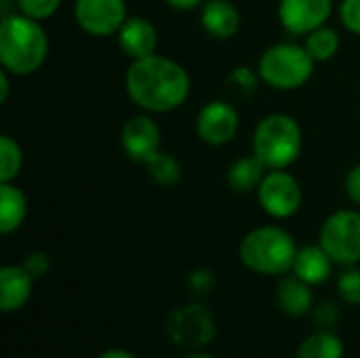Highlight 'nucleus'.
Segmentation results:
<instances>
[{"mask_svg":"<svg viewBox=\"0 0 360 358\" xmlns=\"http://www.w3.org/2000/svg\"><path fill=\"white\" fill-rule=\"evenodd\" d=\"M124 87L131 101L152 114L177 110L186 103L192 89L186 68L156 53L131 61Z\"/></svg>","mask_w":360,"mask_h":358,"instance_id":"1","label":"nucleus"},{"mask_svg":"<svg viewBox=\"0 0 360 358\" xmlns=\"http://www.w3.org/2000/svg\"><path fill=\"white\" fill-rule=\"evenodd\" d=\"M49 38L40 21L8 13L0 21V63L13 76H27L46 61Z\"/></svg>","mask_w":360,"mask_h":358,"instance_id":"2","label":"nucleus"},{"mask_svg":"<svg viewBox=\"0 0 360 358\" xmlns=\"http://www.w3.org/2000/svg\"><path fill=\"white\" fill-rule=\"evenodd\" d=\"M240 262L264 276H285L293 270L297 255L295 238L281 226H259L240 243Z\"/></svg>","mask_w":360,"mask_h":358,"instance_id":"3","label":"nucleus"},{"mask_svg":"<svg viewBox=\"0 0 360 358\" xmlns=\"http://www.w3.org/2000/svg\"><path fill=\"white\" fill-rule=\"evenodd\" d=\"M304 135L289 114H270L259 120L253 135V154L272 171L289 169L302 154Z\"/></svg>","mask_w":360,"mask_h":358,"instance_id":"4","label":"nucleus"},{"mask_svg":"<svg viewBox=\"0 0 360 358\" xmlns=\"http://www.w3.org/2000/svg\"><path fill=\"white\" fill-rule=\"evenodd\" d=\"M316 61L306 46L293 42H281L264 51L259 57V78L278 91H295L304 87L314 74Z\"/></svg>","mask_w":360,"mask_h":358,"instance_id":"5","label":"nucleus"},{"mask_svg":"<svg viewBox=\"0 0 360 358\" xmlns=\"http://www.w3.org/2000/svg\"><path fill=\"white\" fill-rule=\"evenodd\" d=\"M321 247L340 266H354L360 262V213L342 209L329 215L321 228Z\"/></svg>","mask_w":360,"mask_h":358,"instance_id":"6","label":"nucleus"},{"mask_svg":"<svg viewBox=\"0 0 360 358\" xmlns=\"http://www.w3.org/2000/svg\"><path fill=\"white\" fill-rule=\"evenodd\" d=\"M167 335L175 346L192 352L211 344L215 338V319L211 308L205 304H188L173 310L167 319Z\"/></svg>","mask_w":360,"mask_h":358,"instance_id":"7","label":"nucleus"},{"mask_svg":"<svg viewBox=\"0 0 360 358\" xmlns=\"http://www.w3.org/2000/svg\"><path fill=\"white\" fill-rule=\"evenodd\" d=\"M257 200L270 217L287 219L300 211L304 192L300 181L287 169H272L257 190Z\"/></svg>","mask_w":360,"mask_h":358,"instance_id":"8","label":"nucleus"},{"mask_svg":"<svg viewBox=\"0 0 360 358\" xmlns=\"http://www.w3.org/2000/svg\"><path fill=\"white\" fill-rule=\"evenodd\" d=\"M76 23L91 36L118 34L127 21L124 0H76L74 2Z\"/></svg>","mask_w":360,"mask_h":358,"instance_id":"9","label":"nucleus"},{"mask_svg":"<svg viewBox=\"0 0 360 358\" xmlns=\"http://www.w3.org/2000/svg\"><path fill=\"white\" fill-rule=\"evenodd\" d=\"M333 13V0H281L278 19L283 27L295 36H306L321 25Z\"/></svg>","mask_w":360,"mask_h":358,"instance_id":"10","label":"nucleus"},{"mask_svg":"<svg viewBox=\"0 0 360 358\" xmlns=\"http://www.w3.org/2000/svg\"><path fill=\"white\" fill-rule=\"evenodd\" d=\"M238 112L228 101H209L196 118V133L209 146H226L238 131Z\"/></svg>","mask_w":360,"mask_h":358,"instance_id":"11","label":"nucleus"},{"mask_svg":"<svg viewBox=\"0 0 360 358\" xmlns=\"http://www.w3.org/2000/svg\"><path fill=\"white\" fill-rule=\"evenodd\" d=\"M120 143L131 160L146 165L160 152V127L152 116H133L120 131Z\"/></svg>","mask_w":360,"mask_h":358,"instance_id":"12","label":"nucleus"},{"mask_svg":"<svg viewBox=\"0 0 360 358\" xmlns=\"http://www.w3.org/2000/svg\"><path fill=\"white\" fill-rule=\"evenodd\" d=\"M116 36L120 49L133 61L156 53V44H158L156 27L146 17H127V21L122 23Z\"/></svg>","mask_w":360,"mask_h":358,"instance_id":"13","label":"nucleus"},{"mask_svg":"<svg viewBox=\"0 0 360 358\" xmlns=\"http://www.w3.org/2000/svg\"><path fill=\"white\" fill-rule=\"evenodd\" d=\"M200 25L213 38L228 40L240 27V13L230 0H205L200 6Z\"/></svg>","mask_w":360,"mask_h":358,"instance_id":"14","label":"nucleus"},{"mask_svg":"<svg viewBox=\"0 0 360 358\" xmlns=\"http://www.w3.org/2000/svg\"><path fill=\"white\" fill-rule=\"evenodd\" d=\"M335 262L329 257V253L319 245H306L304 249H297L295 262H293V274L300 276L310 287L323 285L331 279Z\"/></svg>","mask_w":360,"mask_h":358,"instance_id":"15","label":"nucleus"},{"mask_svg":"<svg viewBox=\"0 0 360 358\" xmlns=\"http://www.w3.org/2000/svg\"><path fill=\"white\" fill-rule=\"evenodd\" d=\"M34 279L23 266H4L0 270V308L2 312L21 310L32 295Z\"/></svg>","mask_w":360,"mask_h":358,"instance_id":"16","label":"nucleus"},{"mask_svg":"<svg viewBox=\"0 0 360 358\" xmlns=\"http://www.w3.org/2000/svg\"><path fill=\"white\" fill-rule=\"evenodd\" d=\"M276 302L287 317L302 319L312 310V287L295 274H285L276 287Z\"/></svg>","mask_w":360,"mask_h":358,"instance_id":"17","label":"nucleus"},{"mask_svg":"<svg viewBox=\"0 0 360 358\" xmlns=\"http://www.w3.org/2000/svg\"><path fill=\"white\" fill-rule=\"evenodd\" d=\"M268 167L255 156H243L238 160H234L228 169V186L232 192L236 194H249V192H257L264 177L268 175Z\"/></svg>","mask_w":360,"mask_h":358,"instance_id":"18","label":"nucleus"},{"mask_svg":"<svg viewBox=\"0 0 360 358\" xmlns=\"http://www.w3.org/2000/svg\"><path fill=\"white\" fill-rule=\"evenodd\" d=\"M27 215L25 194L13 184H0V232L13 234L21 228Z\"/></svg>","mask_w":360,"mask_h":358,"instance_id":"19","label":"nucleus"},{"mask_svg":"<svg viewBox=\"0 0 360 358\" xmlns=\"http://www.w3.org/2000/svg\"><path fill=\"white\" fill-rule=\"evenodd\" d=\"M295 358H344V342L333 331L319 329L300 344Z\"/></svg>","mask_w":360,"mask_h":358,"instance_id":"20","label":"nucleus"},{"mask_svg":"<svg viewBox=\"0 0 360 358\" xmlns=\"http://www.w3.org/2000/svg\"><path fill=\"white\" fill-rule=\"evenodd\" d=\"M304 46L308 49V53L312 55V59L319 63L329 61L338 55L340 51V34L329 27V25H321L314 32L306 34V42Z\"/></svg>","mask_w":360,"mask_h":358,"instance_id":"21","label":"nucleus"},{"mask_svg":"<svg viewBox=\"0 0 360 358\" xmlns=\"http://www.w3.org/2000/svg\"><path fill=\"white\" fill-rule=\"evenodd\" d=\"M146 167H148L150 177L158 186H175L181 177V165L177 162L175 156H171L167 152H158L156 156H152L146 162Z\"/></svg>","mask_w":360,"mask_h":358,"instance_id":"22","label":"nucleus"},{"mask_svg":"<svg viewBox=\"0 0 360 358\" xmlns=\"http://www.w3.org/2000/svg\"><path fill=\"white\" fill-rule=\"evenodd\" d=\"M23 165V154L19 143L8 137L2 135L0 137V184H13V179L19 175Z\"/></svg>","mask_w":360,"mask_h":358,"instance_id":"23","label":"nucleus"},{"mask_svg":"<svg viewBox=\"0 0 360 358\" xmlns=\"http://www.w3.org/2000/svg\"><path fill=\"white\" fill-rule=\"evenodd\" d=\"M338 291L340 298L350 304V306H360V270L346 266V270L338 279Z\"/></svg>","mask_w":360,"mask_h":358,"instance_id":"24","label":"nucleus"},{"mask_svg":"<svg viewBox=\"0 0 360 358\" xmlns=\"http://www.w3.org/2000/svg\"><path fill=\"white\" fill-rule=\"evenodd\" d=\"M61 0H15V6L19 8V13L36 19V21H42V19H49L57 13Z\"/></svg>","mask_w":360,"mask_h":358,"instance_id":"25","label":"nucleus"},{"mask_svg":"<svg viewBox=\"0 0 360 358\" xmlns=\"http://www.w3.org/2000/svg\"><path fill=\"white\" fill-rule=\"evenodd\" d=\"M314 323L323 331H333L335 325L340 323V308L333 302H323L321 306L314 308Z\"/></svg>","mask_w":360,"mask_h":358,"instance_id":"26","label":"nucleus"},{"mask_svg":"<svg viewBox=\"0 0 360 358\" xmlns=\"http://www.w3.org/2000/svg\"><path fill=\"white\" fill-rule=\"evenodd\" d=\"M340 19L348 32L360 36V0H342Z\"/></svg>","mask_w":360,"mask_h":358,"instance_id":"27","label":"nucleus"},{"mask_svg":"<svg viewBox=\"0 0 360 358\" xmlns=\"http://www.w3.org/2000/svg\"><path fill=\"white\" fill-rule=\"evenodd\" d=\"M21 266H23V268L27 270V274L36 281V279H42V276L51 270V260H49L46 253L36 251V253H30V255L23 260Z\"/></svg>","mask_w":360,"mask_h":358,"instance_id":"28","label":"nucleus"},{"mask_svg":"<svg viewBox=\"0 0 360 358\" xmlns=\"http://www.w3.org/2000/svg\"><path fill=\"white\" fill-rule=\"evenodd\" d=\"M190 287H192V291H196V293H207L211 287H213V283H215V279H213V274L209 272V270H196V272H192L190 274Z\"/></svg>","mask_w":360,"mask_h":358,"instance_id":"29","label":"nucleus"},{"mask_svg":"<svg viewBox=\"0 0 360 358\" xmlns=\"http://www.w3.org/2000/svg\"><path fill=\"white\" fill-rule=\"evenodd\" d=\"M346 194L354 205H360V162L354 165L346 175Z\"/></svg>","mask_w":360,"mask_h":358,"instance_id":"30","label":"nucleus"},{"mask_svg":"<svg viewBox=\"0 0 360 358\" xmlns=\"http://www.w3.org/2000/svg\"><path fill=\"white\" fill-rule=\"evenodd\" d=\"M165 2L173 8H179V11H192V8L202 6L205 0H165Z\"/></svg>","mask_w":360,"mask_h":358,"instance_id":"31","label":"nucleus"},{"mask_svg":"<svg viewBox=\"0 0 360 358\" xmlns=\"http://www.w3.org/2000/svg\"><path fill=\"white\" fill-rule=\"evenodd\" d=\"M8 72L6 70H2L0 72V103H6V99H8Z\"/></svg>","mask_w":360,"mask_h":358,"instance_id":"32","label":"nucleus"},{"mask_svg":"<svg viewBox=\"0 0 360 358\" xmlns=\"http://www.w3.org/2000/svg\"><path fill=\"white\" fill-rule=\"evenodd\" d=\"M97 358H137L135 354H131L129 350H122V348H110L105 352H101Z\"/></svg>","mask_w":360,"mask_h":358,"instance_id":"33","label":"nucleus"},{"mask_svg":"<svg viewBox=\"0 0 360 358\" xmlns=\"http://www.w3.org/2000/svg\"><path fill=\"white\" fill-rule=\"evenodd\" d=\"M184 358H213L211 354H205V352H198V350H194V352H190L188 357Z\"/></svg>","mask_w":360,"mask_h":358,"instance_id":"34","label":"nucleus"}]
</instances>
